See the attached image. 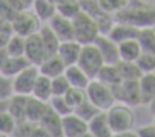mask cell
I'll use <instances>...</instances> for the list:
<instances>
[{
    "label": "cell",
    "mask_w": 155,
    "mask_h": 137,
    "mask_svg": "<svg viewBox=\"0 0 155 137\" xmlns=\"http://www.w3.org/2000/svg\"><path fill=\"white\" fill-rule=\"evenodd\" d=\"M95 46L99 50L104 64L106 65H117L120 62L119 56V48L118 44L110 38L107 35L100 34L98 38L95 41Z\"/></svg>",
    "instance_id": "cell-10"
},
{
    "label": "cell",
    "mask_w": 155,
    "mask_h": 137,
    "mask_svg": "<svg viewBox=\"0 0 155 137\" xmlns=\"http://www.w3.org/2000/svg\"><path fill=\"white\" fill-rule=\"evenodd\" d=\"M148 106H149V111H150V113L154 116L155 115V95H154V97H153L152 100H151V102L149 103Z\"/></svg>",
    "instance_id": "cell-49"
},
{
    "label": "cell",
    "mask_w": 155,
    "mask_h": 137,
    "mask_svg": "<svg viewBox=\"0 0 155 137\" xmlns=\"http://www.w3.org/2000/svg\"><path fill=\"white\" fill-rule=\"evenodd\" d=\"M25 44H26V38L21 37L19 35L12 34L10 37V41L5 47L8 55L12 58H19V56H25Z\"/></svg>",
    "instance_id": "cell-32"
},
{
    "label": "cell",
    "mask_w": 155,
    "mask_h": 137,
    "mask_svg": "<svg viewBox=\"0 0 155 137\" xmlns=\"http://www.w3.org/2000/svg\"><path fill=\"white\" fill-rule=\"evenodd\" d=\"M51 1H53V2H54V3H55V5H56V3H58V1H61V0H51Z\"/></svg>",
    "instance_id": "cell-52"
},
{
    "label": "cell",
    "mask_w": 155,
    "mask_h": 137,
    "mask_svg": "<svg viewBox=\"0 0 155 137\" xmlns=\"http://www.w3.org/2000/svg\"><path fill=\"white\" fill-rule=\"evenodd\" d=\"M27 100H28V97L13 95L7 101V111L17 122L26 120Z\"/></svg>",
    "instance_id": "cell-26"
},
{
    "label": "cell",
    "mask_w": 155,
    "mask_h": 137,
    "mask_svg": "<svg viewBox=\"0 0 155 137\" xmlns=\"http://www.w3.org/2000/svg\"><path fill=\"white\" fill-rule=\"evenodd\" d=\"M35 125L36 124L31 123L28 120L18 121L16 123L15 130H14L11 137H30L31 133H32L33 129L35 128Z\"/></svg>",
    "instance_id": "cell-40"
},
{
    "label": "cell",
    "mask_w": 155,
    "mask_h": 137,
    "mask_svg": "<svg viewBox=\"0 0 155 137\" xmlns=\"http://www.w3.org/2000/svg\"><path fill=\"white\" fill-rule=\"evenodd\" d=\"M13 96L12 80L0 75V102L8 101Z\"/></svg>",
    "instance_id": "cell-41"
},
{
    "label": "cell",
    "mask_w": 155,
    "mask_h": 137,
    "mask_svg": "<svg viewBox=\"0 0 155 137\" xmlns=\"http://www.w3.org/2000/svg\"><path fill=\"white\" fill-rule=\"evenodd\" d=\"M19 1H20L22 8H24L25 10H30L31 7H32L33 1H34V0H19Z\"/></svg>",
    "instance_id": "cell-48"
},
{
    "label": "cell",
    "mask_w": 155,
    "mask_h": 137,
    "mask_svg": "<svg viewBox=\"0 0 155 137\" xmlns=\"http://www.w3.org/2000/svg\"><path fill=\"white\" fill-rule=\"evenodd\" d=\"M82 47L83 46L80 45L74 39L62 42L60 44L56 55L61 58V61L64 63L66 67L77 65L79 58H80L81 51H82Z\"/></svg>",
    "instance_id": "cell-14"
},
{
    "label": "cell",
    "mask_w": 155,
    "mask_h": 137,
    "mask_svg": "<svg viewBox=\"0 0 155 137\" xmlns=\"http://www.w3.org/2000/svg\"><path fill=\"white\" fill-rule=\"evenodd\" d=\"M137 66L141 70L142 75L144 73H154L155 72V55L149 53H141L139 58L136 62Z\"/></svg>",
    "instance_id": "cell-39"
},
{
    "label": "cell",
    "mask_w": 155,
    "mask_h": 137,
    "mask_svg": "<svg viewBox=\"0 0 155 137\" xmlns=\"http://www.w3.org/2000/svg\"><path fill=\"white\" fill-rule=\"evenodd\" d=\"M48 109H49L48 103L37 100L33 97H28L26 106V120L37 125Z\"/></svg>",
    "instance_id": "cell-18"
},
{
    "label": "cell",
    "mask_w": 155,
    "mask_h": 137,
    "mask_svg": "<svg viewBox=\"0 0 155 137\" xmlns=\"http://www.w3.org/2000/svg\"><path fill=\"white\" fill-rule=\"evenodd\" d=\"M143 1H147V2H149V1H150V0H143Z\"/></svg>",
    "instance_id": "cell-55"
},
{
    "label": "cell",
    "mask_w": 155,
    "mask_h": 137,
    "mask_svg": "<svg viewBox=\"0 0 155 137\" xmlns=\"http://www.w3.org/2000/svg\"><path fill=\"white\" fill-rule=\"evenodd\" d=\"M64 98L73 111L87 100L85 89L72 88V87H70V89L67 92V94L64 96Z\"/></svg>",
    "instance_id": "cell-34"
},
{
    "label": "cell",
    "mask_w": 155,
    "mask_h": 137,
    "mask_svg": "<svg viewBox=\"0 0 155 137\" xmlns=\"http://www.w3.org/2000/svg\"><path fill=\"white\" fill-rule=\"evenodd\" d=\"M138 137H155V125L153 123L143 124L136 131Z\"/></svg>",
    "instance_id": "cell-42"
},
{
    "label": "cell",
    "mask_w": 155,
    "mask_h": 137,
    "mask_svg": "<svg viewBox=\"0 0 155 137\" xmlns=\"http://www.w3.org/2000/svg\"><path fill=\"white\" fill-rule=\"evenodd\" d=\"M81 11L91 17L97 24L100 34L107 35L112 30L113 26L116 24L115 16L105 12L95 0H79Z\"/></svg>",
    "instance_id": "cell-6"
},
{
    "label": "cell",
    "mask_w": 155,
    "mask_h": 137,
    "mask_svg": "<svg viewBox=\"0 0 155 137\" xmlns=\"http://www.w3.org/2000/svg\"><path fill=\"white\" fill-rule=\"evenodd\" d=\"M11 36H12V33L1 32V31H0V50L5 49V47H7Z\"/></svg>",
    "instance_id": "cell-45"
},
{
    "label": "cell",
    "mask_w": 155,
    "mask_h": 137,
    "mask_svg": "<svg viewBox=\"0 0 155 137\" xmlns=\"http://www.w3.org/2000/svg\"><path fill=\"white\" fill-rule=\"evenodd\" d=\"M30 137H52L47 131L44 130L41 126L35 125V128L33 129L32 133H31Z\"/></svg>",
    "instance_id": "cell-44"
},
{
    "label": "cell",
    "mask_w": 155,
    "mask_h": 137,
    "mask_svg": "<svg viewBox=\"0 0 155 137\" xmlns=\"http://www.w3.org/2000/svg\"><path fill=\"white\" fill-rule=\"evenodd\" d=\"M38 34L43 43L44 49H45L46 58L56 55L61 42L51 30V28L47 24H43L38 31Z\"/></svg>",
    "instance_id": "cell-17"
},
{
    "label": "cell",
    "mask_w": 155,
    "mask_h": 137,
    "mask_svg": "<svg viewBox=\"0 0 155 137\" xmlns=\"http://www.w3.org/2000/svg\"><path fill=\"white\" fill-rule=\"evenodd\" d=\"M16 121L8 111L0 113V133L8 137H11L16 126Z\"/></svg>",
    "instance_id": "cell-36"
},
{
    "label": "cell",
    "mask_w": 155,
    "mask_h": 137,
    "mask_svg": "<svg viewBox=\"0 0 155 137\" xmlns=\"http://www.w3.org/2000/svg\"><path fill=\"white\" fill-rule=\"evenodd\" d=\"M63 137H80L88 132V123L74 113L62 118Z\"/></svg>",
    "instance_id": "cell-13"
},
{
    "label": "cell",
    "mask_w": 155,
    "mask_h": 137,
    "mask_svg": "<svg viewBox=\"0 0 155 137\" xmlns=\"http://www.w3.org/2000/svg\"><path fill=\"white\" fill-rule=\"evenodd\" d=\"M37 125L41 126L52 137H63L62 117L58 116L56 113H54L50 107L48 109V111L46 112V114Z\"/></svg>",
    "instance_id": "cell-19"
},
{
    "label": "cell",
    "mask_w": 155,
    "mask_h": 137,
    "mask_svg": "<svg viewBox=\"0 0 155 137\" xmlns=\"http://www.w3.org/2000/svg\"><path fill=\"white\" fill-rule=\"evenodd\" d=\"M3 111H7V101H5V102H0V113Z\"/></svg>",
    "instance_id": "cell-50"
},
{
    "label": "cell",
    "mask_w": 155,
    "mask_h": 137,
    "mask_svg": "<svg viewBox=\"0 0 155 137\" xmlns=\"http://www.w3.org/2000/svg\"><path fill=\"white\" fill-rule=\"evenodd\" d=\"M140 30L134 28L127 24H121V22H116L113 26L112 30L107 34L112 41H114L116 44H121L132 39H137L138 33Z\"/></svg>",
    "instance_id": "cell-15"
},
{
    "label": "cell",
    "mask_w": 155,
    "mask_h": 137,
    "mask_svg": "<svg viewBox=\"0 0 155 137\" xmlns=\"http://www.w3.org/2000/svg\"><path fill=\"white\" fill-rule=\"evenodd\" d=\"M0 137H8V136H5V135H3V134H1V133H0Z\"/></svg>",
    "instance_id": "cell-53"
},
{
    "label": "cell",
    "mask_w": 155,
    "mask_h": 137,
    "mask_svg": "<svg viewBox=\"0 0 155 137\" xmlns=\"http://www.w3.org/2000/svg\"><path fill=\"white\" fill-rule=\"evenodd\" d=\"M73 39L82 46L91 45L100 35L97 24L82 11L72 19Z\"/></svg>",
    "instance_id": "cell-4"
},
{
    "label": "cell",
    "mask_w": 155,
    "mask_h": 137,
    "mask_svg": "<svg viewBox=\"0 0 155 137\" xmlns=\"http://www.w3.org/2000/svg\"><path fill=\"white\" fill-rule=\"evenodd\" d=\"M48 26L51 28L60 42H67L73 39V25L72 19L60 15L56 13L49 22H47Z\"/></svg>",
    "instance_id": "cell-12"
},
{
    "label": "cell",
    "mask_w": 155,
    "mask_h": 137,
    "mask_svg": "<svg viewBox=\"0 0 155 137\" xmlns=\"http://www.w3.org/2000/svg\"><path fill=\"white\" fill-rule=\"evenodd\" d=\"M28 66H30V63L28 62V60L25 56H19V58L9 56L5 64L3 65V67L0 70V75L12 80Z\"/></svg>",
    "instance_id": "cell-24"
},
{
    "label": "cell",
    "mask_w": 155,
    "mask_h": 137,
    "mask_svg": "<svg viewBox=\"0 0 155 137\" xmlns=\"http://www.w3.org/2000/svg\"><path fill=\"white\" fill-rule=\"evenodd\" d=\"M88 133L93 137H113L114 133L105 113H99L88 122Z\"/></svg>",
    "instance_id": "cell-20"
},
{
    "label": "cell",
    "mask_w": 155,
    "mask_h": 137,
    "mask_svg": "<svg viewBox=\"0 0 155 137\" xmlns=\"http://www.w3.org/2000/svg\"><path fill=\"white\" fill-rule=\"evenodd\" d=\"M14 14L15 13L10 8L8 0H0V18H5V19L11 20Z\"/></svg>",
    "instance_id": "cell-43"
},
{
    "label": "cell",
    "mask_w": 155,
    "mask_h": 137,
    "mask_svg": "<svg viewBox=\"0 0 155 137\" xmlns=\"http://www.w3.org/2000/svg\"><path fill=\"white\" fill-rule=\"evenodd\" d=\"M39 75L38 68L36 66L30 65L26 69L18 73L12 79V89L13 95L30 97L32 95L35 82Z\"/></svg>",
    "instance_id": "cell-9"
},
{
    "label": "cell",
    "mask_w": 155,
    "mask_h": 137,
    "mask_svg": "<svg viewBox=\"0 0 155 137\" xmlns=\"http://www.w3.org/2000/svg\"><path fill=\"white\" fill-rule=\"evenodd\" d=\"M51 87L53 97H64L67 94V92L70 89V85H69L66 78L64 77V75L52 79Z\"/></svg>",
    "instance_id": "cell-38"
},
{
    "label": "cell",
    "mask_w": 155,
    "mask_h": 137,
    "mask_svg": "<svg viewBox=\"0 0 155 137\" xmlns=\"http://www.w3.org/2000/svg\"><path fill=\"white\" fill-rule=\"evenodd\" d=\"M77 65L88 75L91 80L96 79L99 71L104 66V61L95 44L83 46Z\"/></svg>",
    "instance_id": "cell-7"
},
{
    "label": "cell",
    "mask_w": 155,
    "mask_h": 137,
    "mask_svg": "<svg viewBox=\"0 0 155 137\" xmlns=\"http://www.w3.org/2000/svg\"><path fill=\"white\" fill-rule=\"evenodd\" d=\"M37 68H38L39 75L52 80L54 78L64 75L66 66L58 55H54L46 58Z\"/></svg>",
    "instance_id": "cell-16"
},
{
    "label": "cell",
    "mask_w": 155,
    "mask_h": 137,
    "mask_svg": "<svg viewBox=\"0 0 155 137\" xmlns=\"http://www.w3.org/2000/svg\"><path fill=\"white\" fill-rule=\"evenodd\" d=\"M153 124L155 125V115H154V120H153Z\"/></svg>",
    "instance_id": "cell-54"
},
{
    "label": "cell",
    "mask_w": 155,
    "mask_h": 137,
    "mask_svg": "<svg viewBox=\"0 0 155 137\" xmlns=\"http://www.w3.org/2000/svg\"><path fill=\"white\" fill-rule=\"evenodd\" d=\"M154 30H155V27H154Z\"/></svg>",
    "instance_id": "cell-56"
},
{
    "label": "cell",
    "mask_w": 155,
    "mask_h": 137,
    "mask_svg": "<svg viewBox=\"0 0 155 137\" xmlns=\"http://www.w3.org/2000/svg\"><path fill=\"white\" fill-rule=\"evenodd\" d=\"M85 92L87 100L101 113H106L116 103L112 87L96 79L91 80L87 87L85 88Z\"/></svg>",
    "instance_id": "cell-2"
},
{
    "label": "cell",
    "mask_w": 155,
    "mask_h": 137,
    "mask_svg": "<svg viewBox=\"0 0 155 137\" xmlns=\"http://www.w3.org/2000/svg\"><path fill=\"white\" fill-rule=\"evenodd\" d=\"M64 77L66 78L70 87L72 88L85 89L89 84V82H91V79L88 78V75L78 65L66 67V69L64 71Z\"/></svg>",
    "instance_id": "cell-21"
},
{
    "label": "cell",
    "mask_w": 155,
    "mask_h": 137,
    "mask_svg": "<svg viewBox=\"0 0 155 137\" xmlns=\"http://www.w3.org/2000/svg\"><path fill=\"white\" fill-rule=\"evenodd\" d=\"M96 80L105 84V85L110 86V87H114V86L118 85V84H120L122 82V79L120 77V72H119L117 65L106 64H104V66L99 71L98 75L96 77Z\"/></svg>",
    "instance_id": "cell-28"
},
{
    "label": "cell",
    "mask_w": 155,
    "mask_h": 137,
    "mask_svg": "<svg viewBox=\"0 0 155 137\" xmlns=\"http://www.w3.org/2000/svg\"><path fill=\"white\" fill-rule=\"evenodd\" d=\"M116 103L134 107L141 105L138 81H122L120 84L112 87Z\"/></svg>",
    "instance_id": "cell-8"
},
{
    "label": "cell",
    "mask_w": 155,
    "mask_h": 137,
    "mask_svg": "<svg viewBox=\"0 0 155 137\" xmlns=\"http://www.w3.org/2000/svg\"><path fill=\"white\" fill-rule=\"evenodd\" d=\"M25 58L28 60L30 65L38 67L46 58L45 49L39 37V34H33L26 38L25 44Z\"/></svg>",
    "instance_id": "cell-11"
},
{
    "label": "cell",
    "mask_w": 155,
    "mask_h": 137,
    "mask_svg": "<svg viewBox=\"0 0 155 137\" xmlns=\"http://www.w3.org/2000/svg\"><path fill=\"white\" fill-rule=\"evenodd\" d=\"M114 16L116 22L130 25L138 30L155 27V7L143 0H132Z\"/></svg>",
    "instance_id": "cell-1"
},
{
    "label": "cell",
    "mask_w": 155,
    "mask_h": 137,
    "mask_svg": "<svg viewBox=\"0 0 155 137\" xmlns=\"http://www.w3.org/2000/svg\"><path fill=\"white\" fill-rule=\"evenodd\" d=\"M55 5L56 13L69 19H73L81 12L79 0H61Z\"/></svg>",
    "instance_id": "cell-30"
},
{
    "label": "cell",
    "mask_w": 155,
    "mask_h": 137,
    "mask_svg": "<svg viewBox=\"0 0 155 137\" xmlns=\"http://www.w3.org/2000/svg\"><path fill=\"white\" fill-rule=\"evenodd\" d=\"M117 67L120 72L122 81H138L142 75L141 70L136 63L131 62H119Z\"/></svg>",
    "instance_id": "cell-31"
},
{
    "label": "cell",
    "mask_w": 155,
    "mask_h": 137,
    "mask_svg": "<svg viewBox=\"0 0 155 137\" xmlns=\"http://www.w3.org/2000/svg\"><path fill=\"white\" fill-rule=\"evenodd\" d=\"M73 113L77 116H79L81 119H83L84 121H86L87 123H88L94 117H96V116L99 113H101V112L98 111L88 100H86L84 103H82L80 106L77 107V109L73 111Z\"/></svg>",
    "instance_id": "cell-37"
},
{
    "label": "cell",
    "mask_w": 155,
    "mask_h": 137,
    "mask_svg": "<svg viewBox=\"0 0 155 137\" xmlns=\"http://www.w3.org/2000/svg\"><path fill=\"white\" fill-rule=\"evenodd\" d=\"M105 12L116 15L130 5L132 0H95Z\"/></svg>",
    "instance_id": "cell-33"
},
{
    "label": "cell",
    "mask_w": 155,
    "mask_h": 137,
    "mask_svg": "<svg viewBox=\"0 0 155 137\" xmlns=\"http://www.w3.org/2000/svg\"><path fill=\"white\" fill-rule=\"evenodd\" d=\"M31 10L44 24H47L56 14V5L51 0H34Z\"/></svg>",
    "instance_id": "cell-23"
},
{
    "label": "cell",
    "mask_w": 155,
    "mask_h": 137,
    "mask_svg": "<svg viewBox=\"0 0 155 137\" xmlns=\"http://www.w3.org/2000/svg\"><path fill=\"white\" fill-rule=\"evenodd\" d=\"M80 137H93V136H91V134H89V133H88V132H87V133H85V134L81 135V136H80Z\"/></svg>",
    "instance_id": "cell-51"
},
{
    "label": "cell",
    "mask_w": 155,
    "mask_h": 137,
    "mask_svg": "<svg viewBox=\"0 0 155 137\" xmlns=\"http://www.w3.org/2000/svg\"><path fill=\"white\" fill-rule=\"evenodd\" d=\"M105 114L114 134L133 130L136 118L132 107L121 103H115Z\"/></svg>",
    "instance_id": "cell-3"
},
{
    "label": "cell",
    "mask_w": 155,
    "mask_h": 137,
    "mask_svg": "<svg viewBox=\"0 0 155 137\" xmlns=\"http://www.w3.org/2000/svg\"><path fill=\"white\" fill-rule=\"evenodd\" d=\"M120 62H131L136 63L142 51L137 39H132L118 45Z\"/></svg>",
    "instance_id": "cell-25"
},
{
    "label": "cell",
    "mask_w": 155,
    "mask_h": 137,
    "mask_svg": "<svg viewBox=\"0 0 155 137\" xmlns=\"http://www.w3.org/2000/svg\"><path fill=\"white\" fill-rule=\"evenodd\" d=\"M137 41L141 48L142 53L154 54L155 55V30L154 28H148L140 30Z\"/></svg>",
    "instance_id": "cell-29"
},
{
    "label": "cell",
    "mask_w": 155,
    "mask_h": 137,
    "mask_svg": "<svg viewBox=\"0 0 155 137\" xmlns=\"http://www.w3.org/2000/svg\"><path fill=\"white\" fill-rule=\"evenodd\" d=\"M30 97L41 100L43 102L49 103L52 99V87H51V80L44 75H38L36 82H35L34 88H33L32 95Z\"/></svg>",
    "instance_id": "cell-27"
},
{
    "label": "cell",
    "mask_w": 155,
    "mask_h": 137,
    "mask_svg": "<svg viewBox=\"0 0 155 137\" xmlns=\"http://www.w3.org/2000/svg\"><path fill=\"white\" fill-rule=\"evenodd\" d=\"M48 104H49V107L54 113H56L62 118L73 113V109L67 103V101L65 100L64 97H52V99L49 101Z\"/></svg>",
    "instance_id": "cell-35"
},
{
    "label": "cell",
    "mask_w": 155,
    "mask_h": 137,
    "mask_svg": "<svg viewBox=\"0 0 155 137\" xmlns=\"http://www.w3.org/2000/svg\"><path fill=\"white\" fill-rule=\"evenodd\" d=\"M8 58H9V55H8L5 49H1V50H0V70H1V68L3 67V65L5 64Z\"/></svg>",
    "instance_id": "cell-47"
},
{
    "label": "cell",
    "mask_w": 155,
    "mask_h": 137,
    "mask_svg": "<svg viewBox=\"0 0 155 137\" xmlns=\"http://www.w3.org/2000/svg\"><path fill=\"white\" fill-rule=\"evenodd\" d=\"M113 137H138L137 133L134 132L133 130L127 131V132H121V133H116L113 135Z\"/></svg>",
    "instance_id": "cell-46"
},
{
    "label": "cell",
    "mask_w": 155,
    "mask_h": 137,
    "mask_svg": "<svg viewBox=\"0 0 155 137\" xmlns=\"http://www.w3.org/2000/svg\"><path fill=\"white\" fill-rule=\"evenodd\" d=\"M41 26L43 22L37 18L32 10L17 12L11 18V28L13 34L19 35L25 38L38 33Z\"/></svg>",
    "instance_id": "cell-5"
},
{
    "label": "cell",
    "mask_w": 155,
    "mask_h": 137,
    "mask_svg": "<svg viewBox=\"0 0 155 137\" xmlns=\"http://www.w3.org/2000/svg\"><path fill=\"white\" fill-rule=\"evenodd\" d=\"M141 105H149L155 95V72L144 73L138 80Z\"/></svg>",
    "instance_id": "cell-22"
}]
</instances>
